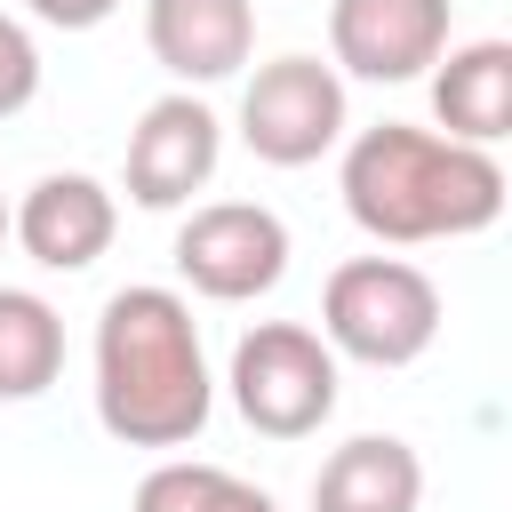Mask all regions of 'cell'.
Segmentation results:
<instances>
[{
  "mask_svg": "<svg viewBox=\"0 0 512 512\" xmlns=\"http://www.w3.org/2000/svg\"><path fill=\"white\" fill-rule=\"evenodd\" d=\"M344 216L376 248H424V240H472L504 216V160L496 144H456L416 120H376L344 144Z\"/></svg>",
  "mask_w": 512,
  "mask_h": 512,
  "instance_id": "6da1fadb",
  "label": "cell"
},
{
  "mask_svg": "<svg viewBox=\"0 0 512 512\" xmlns=\"http://www.w3.org/2000/svg\"><path fill=\"white\" fill-rule=\"evenodd\" d=\"M432 112L456 144H496L512 128V40H464L432 64Z\"/></svg>",
  "mask_w": 512,
  "mask_h": 512,
  "instance_id": "7c38bea8",
  "label": "cell"
},
{
  "mask_svg": "<svg viewBox=\"0 0 512 512\" xmlns=\"http://www.w3.org/2000/svg\"><path fill=\"white\" fill-rule=\"evenodd\" d=\"M240 144L264 168H312L344 144V72L320 56H272L240 88Z\"/></svg>",
  "mask_w": 512,
  "mask_h": 512,
  "instance_id": "5b68a950",
  "label": "cell"
},
{
  "mask_svg": "<svg viewBox=\"0 0 512 512\" xmlns=\"http://www.w3.org/2000/svg\"><path fill=\"white\" fill-rule=\"evenodd\" d=\"M224 384H232V408H240L248 432H264V440H312L336 416L344 368H336V352H328L320 328H304V320H256L232 344Z\"/></svg>",
  "mask_w": 512,
  "mask_h": 512,
  "instance_id": "277c9868",
  "label": "cell"
},
{
  "mask_svg": "<svg viewBox=\"0 0 512 512\" xmlns=\"http://www.w3.org/2000/svg\"><path fill=\"white\" fill-rule=\"evenodd\" d=\"M120 232V200L80 176V168H56L40 176L24 200H8V240L40 264V272H88Z\"/></svg>",
  "mask_w": 512,
  "mask_h": 512,
  "instance_id": "9c48e42d",
  "label": "cell"
},
{
  "mask_svg": "<svg viewBox=\"0 0 512 512\" xmlns=\"http://www.w3.org/2000/svg\"><path fill=\"white\" fill-rule=\"evenodd\" d=\"M288 272V224L264 200H200L176 224V280L208 304H256Z\"/></svg>",
  "mask_w": 512,
  "mask_h": 512,
  "instance_id": "8992f818",
  "label": "cell"
},
{
  "mask_svg": "<svg viewBox=\"0 0 512 512\" xmlns=\"http://www.w3.org/2000/svg\"><path fill=\"white\" fill-rule=\"evenodd\" d=\"M0 240H8V192H0Z\"/></svg>",
  "mask_w": 512,
  "mask_h": 512,
  "instance_id": "e0dca14e",
  "label": "cell"
},
{
  "mask_svg": "<svg viewBox=\"0 0 512 512\" xmlns=\"http://www.w3.org/2000/svg\"><path fill=\"white\" fill-rule=\"evenodd\" d=\"M144 48L176 88H216L256 56V0H144Z\"/></svg>",
  "mask_w": 512,
  "mask_h": 512,
  "instance_id": "30bf717a",
  "label": "cell"
},
{
  "mask_svg": "<svg viewBox=\"0 0 512 512\" xmlns=\"http://www.w3.org/2000/svg\"><path fill=\"white\" fill-rule=\"evenodd\" d=\"M224 160V120L200 104V88H168L136 112L128 128V200L136 208H192V192H208Z\"/></svg>",
  "mask_w": 512,
  "mask_h": 512,
  "instance_id": "52a82bcc",
  "label": "cell"
},
{
  "mask_svg": "<svg viewBox=\"0 0 512 512\" xmlns=\"http://www.w3.org/2000/svg\"><path fill=\"white\" fill-rule=\"evenodd\" d=\"M424 504V456L400 432H360L328 448L312 472V512H416Z\"/></svg>",
  "mask_w": 512,
  "mask_h": 512,
  "instance_id": "8fae6325",
  "label": "cell"
},
{
  "mask_svg": "<svg viewBox=\"0 0 512 512\" xmlns=\"http://www.w3.org/2000/svg\"><path fill=\"white\" fill-rule=\"evenodd\" d=\"M128 512H280L272 488L224 472V464H200V456H160L144 480H136V504Z\"/></svg>",
  "mask_w": 512,
  "mask_h": 512,
  "instance_id": "5bb4252c",
  "label": "cell"
},
{
  "mask_svg": "<svg viewBox=\"0 0 512 512\" xmlns=\"http://www.w3.org/2000/svg\"><path fill=\"white\" fill-rule=\"evenodd\" d=\"M64 368V320L32 288H0V400H40Z\"/></svg>",
  "mask_w": 512,
  "mask_h": 512,
  "instance_id": "4fadbf2b",
  "label": "cell"
},
{
  "mask_svg": "<svg viewBox=\"0 0 512 512\" xmlns=\"http://www.w3.org/2000/svg\"><path fill=\"white\" fill-rule=\"evenodd\" d=\"M320 336L336 360L408 368L440 336V280L408 256H344L320 288Z\"/></svg>",
  "mask_w": 512,
  "mask_h": 512,
  "instance_id": "3957f363",
  "label": "cell"
},
{
  "mask_svg": "<svg viewBox=\"0 0 512 512\" xmlns=\"http://www.w3.org/2000/svg\"><path fill=\"white\" fill-rule=\"evenodd\" d=\"M448 48V0H336L328 8V64L352 80H424Z\"/></svg>",
  "mask_w": 512,
  "mask_h": 512,
  "instance_id": "ba28073f",
  "label": "cell"
},
{
  "mask_svg": "<svg viewBox=\"0 0 512 512\" xmlns=\"http://www.w3.org/2000/svg\"><path fill=\"white\" fill-rule=\"evenodd\" d=\"M40 96V40L0 8V120H16Z\"/></svg>",
  "mask_w": 512,
  "mask_h": 512,
  "instance_id": "9a60e30c",
  "label": "cell"
},
{
  "mask_svg": "<svg viewBox=\"0 0 512 512\" xmlns=\"http://www.w3.org/2000/svg\"><path fill=\"white\" fill-rule=\"evenodd\" d=\"M40 24H56V32H96V24H112L120 16V0H24Z\"/></svg>",
  "mask_w": 512,
  "mask_h": 512,
  "instance_id": "2e32d148",
  "label": "cell"
},
{
  "mask_svg": "<svg viewBox=\"0 0 512 512\" xmlns=\"http://www.w3.org/2000/svg\"><path fill=\"white\" fill-rule=\"evenodd\" d=\"M216 376L200 352V320L176 288L136 280L96 312V424L120 448H192L208 432Z\"/></svg>",
  "mask_w": 512,
  "mask_h": 512,
  "instance_id": "7a4b0ae2",
  "label": "cell"
}]
</instances>
